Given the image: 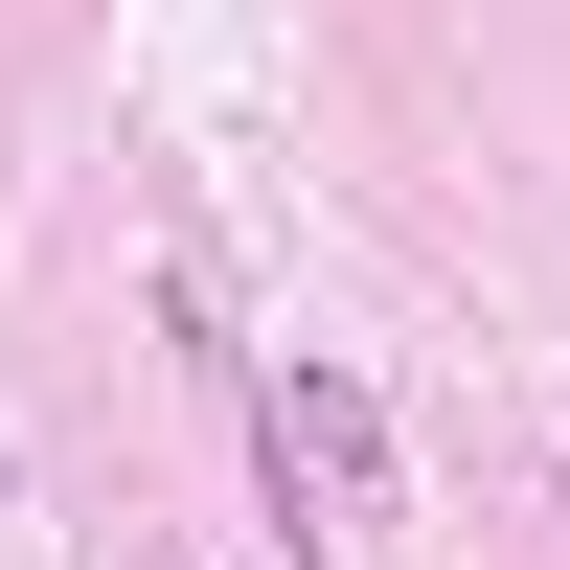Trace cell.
Instances as JSON below:
<instances>
[{
	"label": "cell",
	"mask_w": 570,
	"mask_h": 570,
	"mask_svg": "<svg viewBox=\"0 0 570 570\" xmlns=\"http://www.w3.org/2000/svg\"><path fill=\"white\" fill-rule=\"evenodd\" d=\"M274 434H297V480L343 502V480H389V411L343 389V365H297V389H274Z\"/></svg>",
	"instance_id": "1"
},
{
	"label": "cell",
	"mask_w": 570,
	"mask_h": 570,
	"mask_svg": "<svg viewBox=\"0 0 570 570\" xmlns=\"http://www.w3.org/2000/svg\"><path fill=\"white\" fill-rule=\"evenodd\" d=\"M548 502H570V480H548Z\"/></svg>",
	"instance_id": "2"
}]
</instances>
